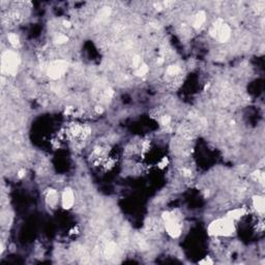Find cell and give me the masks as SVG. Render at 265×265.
I'll return each instance as SVG.
<instances>
[{
    "mask_svg": "<svg viewBox=\"0 0 265 265\" xmlns=\"http://www.w3.org/2000/svg\"><path fill=\"white\" fill-rule=\"evenodd\" d=\"M235 230L233 221L228 219H219L212 222L208 227V232L210 235L215 236H229L231 235Z\"/></svg>",
    "mask_w": 265,
    "mask_h": 265,
    "instance_id": "6da1fadb",
    "label": "cell"
},
{
    "mask_svg": "<svg viewBox=\"0 0 265 265\" xmlns=\"http://www.w3.org/2000/svg\"><path fill=\"white\" fill-rule=\"evenodd\" d=\"M163 219L165 221V226L166 230L171 237H178L181 234V227L180 224L178 223L177 218L174 215V213L171 212H165L163 215Z\"/></svg>",
    "mask_w": 265,
    "mask_h": 265,
    "instance_id": "7a4b0ae2",
    "label": "cell"
},
{
    "mask_svg": "<svg viewBox=\"0 0 265 265\" xmlns=\"http://www.w3.org/2000/svg\"><path fill=\"white\" fill-rule=\"evenodd\" d=\"M20 58L16 53L6 52L2 58V72H6L8 75L14 76L17 73Z\"/></svg>",
    "mask_w": 265,
    "mask_h": 265,
    "instance_id": "3957f363",
    "label": "cell"
},
{
    "mask_svg": "<svg viewBox=\"0 0 265 265\" xmlns=\"http://www.w3.org/2000/svg\"><path fill=\"white\" fill-rule=\"evenodd\" d=\"M66 68H67V63L65 61L62 60L55 61L50 64L49 68H48V75H49L50 78L54 80L59 79L66 72Z\"/></svg>",
    "mask_w": 265,
    "mask_h": 265,
    "instance_id": "277c9868",
    "label": "cell"
},
{
    "mask_svg": "<svg viewBox=\"0 0 265 265\" xmlns=\"http://www.w3.org/2000/svg\"><path fill=\"white\" fill-rule=\"evenodd\" d=\"M62 207L64 209H70L74 205V193L70 189H65L61 197Z\"/></svg>",
    "mask_w": 265,
    "mask_h": 265,
    "instance_id": "5b68a950",
    "label": "cell"
},
{
    "mask_svg": "<svg viewBox=\"0 0 265 265\" xmlns=\"http://www.w3.org/2000/svg\"><path fill=\"white\" fill-rule=\"evenodd\" d=\"M47 201L51 207H55L57 205V203H58V194H57L55 190H50L48 192Z\"/></svg>",
    "mask_w": 265,
    "mask_h": 265,
    "instance_id": "8992f818",
    "label": "cell"
},
{
    "mask_svg": "<svg viewBox=\"0 0 265 265\" xmlns=\"http://www.w3.org/2000/svg\"><path fill=\"white\" fill-rule=\"evenodd\" d=\"M244 215H246V209L244 208H236L228 213L227 218L234 222L236 220H238V219H240L241 216H243Z\"/></svg>",
    "mask_w": 265,
    "mask_h": 265,
    "instance_id": "52a82bcc",
    "label": "cell"
},
{
    "mask_svg": "<svg viewBox=\"0 0 265 265\" xmlns=\"http://www.w3.org/2000/svg\"><path fill=\"white\" fill-rule=\"evenodd\" d=\"M205 21H206V15H205V13L204 11H199L197 15L195 16V18H194L193 25L195 28H199L204 24Z\"/></svg>",
    "mask_w": 265,
    "mask_h": 265,
    "instance_id": "ba28073f",
    "label": "cell"
},
{
    "mask_svg": "<svg viewBox=\"0 0 265 265\" xmlns=\"http://www.w3.org/2000/svg\"><path fill=\"white\" fill-rule=\"evenodd\" d=\"M253 203H254V206L256 210L261 213V215H263L264 212V208H265V203H264V199L262 197H259V196H257V197H254V200H253Z\"/></svg>",
    "mask_w": 265,
    "mask_h": 265,
    "instance_id": "9c48e42d",
    "label": "cell"
},
{
    "mask_svg": "<svg viewBox=\"0 0 265 265\" xmlns=\"http://www.w3.org/2000/svg\"><path fill=\"white\" fill-rule=\"evenodd\" d=\"M179 67L177 65H170L169 67L167 68V75L170 77H174L179 74Z\"/></svg>",
    "mask_w": 265,
    "mask_h": 265,
    "instance_id": "30bf717a",
    "label": "cell"
},
{
    "mask_svg": "<svg viewBox=\"0 0 265 265\" xmlns=\"http://www.w3.org/2000/svg\"><path fill=\"white\" fill-rule=\"evenodd\" d=\"M148 70H149V68H148V66L146 64H141L140 66L137 68L136 75L139 76V77H143V76H145L148 73Z\"/></svg>",
    "mask_w": 265,
    "mask_h": 265,
    "instance_id": "8fae6325",
    "label": "cell"
},
{
    "mask_svg": "<svg viewBox=\"0 0 265 265\" xmlns=\"http://www.w3.org/2000/svg\"><path fill=\"white\" fill-rule=\"evenodd\" d=\"M7 39H8V42H10V45H13V46H18L19 44H20V39H19V36L17 35V34H15V33H10V34H8L7 35Z\"/></svg>",
    "mask_w": 265,
    "mask_h": 265,
    "instance_id": "7c38bea8",
    "label": "cell"
},
{
    "mask_svg": "<svg viewBox=\"0 0 265 265\" xmlns=\"http://www.w3.org/2000/svg\"><path fill=\"white\" fill-rule=\"evenodd\" d=\"M170 121H171V118L169 117V116H167V115L162 116V118H161V123L163 124V125H165V126H168V125H169V123H170Z\"/></svg>",
    "mask_w": 265,
    "mask_h": 265,
    "instance_id": "4fadbf2b",
    "label": "cell"
},
{
    "mask_svg": "<svg viewBox=\"0 0 265 265\" xmlns=\"http://www.w3.org/2000/svg\"><path fill=\"white\" fill-rule=\"evenodd\" d=\"M133 65H134V67H137V68L140 66V65H141V59H140V57H138V56L134 57V58H133Z\"/></svg>",
    "mask_w": 265,
    "mask_h": 265,
    "instance_id": "5bb4252c",
    "label": "cell"
},
{
    "mask_svg": "<svg viewBox=\"0 0 265 265\" xmlns=\"http://www.w3.org/2000/svg\"><path fill=\"white\" fill-rule=\"evenodd\" d=\"M65 42H67V38L65 35H58V38H56L57 44H63Z\"/></svg>",
    "mask_w": 265,
    "mask_h": 265,
    "instance_id": "9a60e30c",
    "label": "cell"
},
{
    "mask_svg": "<svg viewBox=\"0 0 265 265\" xmlns=\"http://www.w3.org/2000/svg\"><path fill=\"white\" fill-rule=\"evenodd\" d=\"M201 264H212V261L209 260V258H205L204 260L200 261Z\"/></svg>",
    "mask_w": 265,
    "mask_h": 265,
    "instance_id": "2e32d148",
    "label": "cell"
},
{
    "mask_svg": "<svg viewBox=\"0 0 265 265\" xmlns=\"http://www.w3.org/2000/svg\"><path fill=\"white\" fill-rule=\"evenodd\" d=\"M182 173H183L184 176H191V174H192L191 170H189V169H183L182 170Z\"/></svg>",
    "mask_w": 265,
    "mask_h": 265,
    "instance_id": "e0dca14e",
    "label": "cell"
},
{
    "mask_svg": "<svg viewBox=\"0 0 265 265\" xmlns=\"http://www.w3.org/2000/svg\"><path fill=\"white\" fill-rule=\"evenodd\" d=\"M167 163H168V162H167V159H166V158L163 159V161H162L161 163H159V167H161V168H164V167L167 165Z\"/></svg>",
    "mask_w": 265,
    "mask_h": 265,
    "instance_id": "ac0fdd59",
    "label": "cell"
},
{
    "mask_svg": "<svg viewBox=\"0 0 265 265\" xmlns=\"http://www.w3.org/2000/svg\"><path fill=\"white\" fill-rule=\"evenodd\" d=\"M63 25H64L65 27H67V28L70 27V23L68 22V21H64V22H63Z\"/></svg>",
    "mask_w": 265,
    "mask_h": 265,
    "instance_id": "d6986e66",
    "label": "cell"
},
{
    "mask_svg": "<svg viewBox=\"0 0 265 265\" xmlns=\"http://www.w3.org/2000/svg\"><path fill=\"white\" fill-rule=\"evenodd\" d=\"M96 112L98 113H102V107H96Z\"/></svg>",
    "mask_w": 265,
    "mask_h": 265,
    "instance_id": "ffe728a7",
    "label": "cell"
},
{
    "mask_svg": "<svg viewBox=\"0 0 265 265\" xmlns=\"http://www.w3.org/2000/svg\"><path fill=\"white\" fill-rule=\"evenodd\" d=\"M24 176V171H20L19 172V177H23Z\"/></svg>",
    "mask_w": 265,
    "mask_h": 265,
    "instance_id": "44dd1931",
    "label": "cell"
}]
</instances>
